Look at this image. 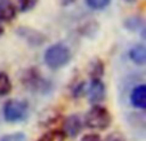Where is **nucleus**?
Listing matches in <instances>:
<instances>
[{
    "label": "nucleus",
    "mask_w": 146,
    "mask_h": 141,
    "mask_svg": "<svg viewBox=\"0 0 146 141\" xmlns=\"http://www.w3.org/2000/svg\"><path fill=\"white\" fill-rule=\"evenodd\" d=\"M72 61V51L66 44L56 43L50 45L44 53V62L50 69L58 70L64 68Z\"/></svg>",
    "instance_id": "1"
},
{
    "label": "nucleus",
    "mask_w": 146,
    "mask_h": 141,
    "mask_svg": "<svg viewBox=\"0 0 146 141\" xmlns=\"http://www.w3.org/2000/svg\"><path fill=\"white\" fill-rule=\"evenodd\" d=\"M83 124L87 128L104 131L111 124V114L105 106L100 104H92L83 118Z\"/></svg>",
    "instance_id": "2"
},
{
    "label": "nucleus",
    "mask_w": 146,
    "mask_h": 141,
    "mask_svg": "<svg viewBox=\"0 0 146 141\" xmlns=\"http://www.w3.org/2000/svg\"><path fill=\"white\" fill-rule=\"evenodd\" d=\"M3 117L8 123L23 122L28 117V103L26 100L9 99L3 106Z\"/></svg>",
    "instance_id": "3"
},
{
    "label": "nucleus",
    "mask_w": 146,
    "mask_h": 141,
    "mask_svg": "<svg viewBox=\"0 0 146 141\" xmlns=\"http://www.w3.org/2000/svg\"><path fill=\"white\" fill-rule=\"evenodd\" d=\"M22 83L31 92L46 94L51 88V85L36 68H30L25 70L22 76Z\"/></svg>",
    "instance_id": "4"
},
{
    "label": "nucleus",
    "mask_w": 146,
    "mask_h": 141,
    "mask_svg": "<svg viewBox=\"0 0 146 141\" xmlns=\"http://www.w3.org/2000/svg\"><path fill=\"white\" fill-rule=\"evenodd\" d=\"M87 96L91 104H99L105 99L106 88L101 78H91L90 85L87 86Z\"/></svg>",
    "instance_id": "5"
},
{
    "label": "nucleus",
    "mask_w": 146,
    "mask_h": 141,
    "mask_svg": "<svg viewBox=\"0 0 146 141\" xmlns=\"http://www.w3.org/2000/svg\"><path fill=\"white\" fill-rule=\"evenodd\" d=\"M83 130V121L80 118L77 114H71V116L66 117L63 121V130L62 131L66 134V136L74 139L81 134Z\"/></svg>",
    "instance_id": "6"
},
{
    "label": "nucleus",
    "mask_w": 146,
    "mask_h": 141,
    "mask_svg": "<svg viewBox=\"0 0 146 141\" xmlns=\"http://www.w3.org/2000/svg\"><path fill=\"white\" fill-rule=\"evenodd\" d=\"M19 37H22L28 45L31 46H40L46 41V37L40 31L33 30L31 27H19L17 30Z\"/></svg>",
    "instance_id": "7"
},
{
    "label": "nucleus",
    "mask_w": 146,
    "mask_h": 141,
    "mask_svg": "<svg viewBox=\"0 0 146 141\" xmlns=\"http://www.w3.org/2000/svg\"><path fill=\"white\" fill-rule=\"evenodd\" d=\"M129 101H131L132 106H135L136 109L144 110L146 108V85L145 83L136 85L132 88L131 94H129Z\"/></svg>",
    "instance_id": "8"
},
{
    "label": "nucleus",
    "mask_w": 146,
    "mask_h": 141,
    "mask_svg": "<svg viewBox=\"0 0 146 141\" xmlns=\"http://www.w3.org/2000/svg\"><path fill=\"white\" fill-rule=\"evenodd\" d=\"M17 7L10 0H1L0 1V22H10L17 15Z\"/></svg>",
    "instance_id": "9"
},
{
    "label": "nucleus",
    "mask_w": 146,
    "mask_h": 141,
    "mask_svg": "<svg viewBox=\"0 0 146 141\" xmlns=\"http://www.w3.org/2000/svg\"><path fill=\"white\" fill-rule=\"evenodd\" d=\"M128 58L136 66H145L146 63V48L142 44H137L133 45L128 51Z\"/></svg>",
    "instance_id": "10"
},
{
    "label": "nucleus",
    "mask_w": 146,
    "mask_h": 141,
    "mask_svg": "<svg viewBox=\"0 0 146 141\" xmlns=\"http://www.w3.org/2000/svg\"><path fill=\"white\" fill-rule=\"evenodd\" d=\"M124 27L132 32H141V36L145 39V22L141 17H129L124 21Z\"/></svg>",
    "instance_id": "11"
},
{
    "label": "nucleus",
    "mask_w": 146,
    "mask_h": 141,
    "mask_svg": "<svg viewBox=\"0 0 146 141\" xmlns=\"http://www.w3.org/2000/svg\"><path fill=\"white\" fill-rule=\"evenodd\" d=\"M66 134L60 130H51V131L44 134L36 141H64L66 140Z\"/></svg>",
    "instance_id": "12"
},
{
    "label": "nucleus",
    "mask_w": 146,
    "mask_h": 141,
    "mask_svg": "<svg viewBox=\"0 0 146 141\" xmlns=\"http://www.w3.org/2000/svg\"><path fill=\"white\" fill-rule=\"evenodd\" d=\"M88 74L91 78H101L104 74V63L100 59H95L88 67Z\"/></svg>",
    "instance_id": "13"
},
{
    "label": "nucleus",
    "mask_w": 146,
    "mask_h": 141,
    "mask_svg": "<svg viewBox=\"0 0 146 141\" xmlns=\"http://www.w3.org/2000/svg\"><path fill=\"white\" fill-rule=\"evenodd\" d=\"M12 91V82L7 73L0 72V96H7Z\"/></svg>",
    "instance_id": "14"
},
{
    "label": "nucleus",
    "mask_w": 146,
    "mask_h": 141,
    "mask_svg": "<svg viewBox=\"0 0 146 141\" xmlns=\"http://www.w3.org/2000/svg\"><path fill=\"white\" fill-rule=\"evenodd\" d=\"M85 3L92 10H104L109 7L111 0H85Z\"/></svg>",
    "instance_id": "15"
},
{
    "label": "nucleus",
    "mask_w": 146,
    "mask_h": 141,
    "mask_svg": "<svg viewBox=\"0 0 146 141\" xmlns=\"http://www.w3.org/2000/svg\"><path fill=\"white\" fill-rule=\"evenodd\" d=\"M18 3H19V7H18L19 12L27 13L37 5L38 0H18Z\"/></svg>",
    "instance_id": "16"
},
{
    "label": "nucleus",
    "mask_w": 146,
    "mask_h": 141,
    "mask_svg": "<svg viewBox=\"0 0 146 141\" xmlns=\"http://www.w3.org/2000/svg\"><path fill=\"white\" fill-rule=\"evenodd\" d=\"M0 141H27V137L22 132H14V134H9L0 137Z\"/></svg>",
    "instance_id": "17"
},
{
    "label": "nucleus",
    "mask_w": 146,
    "mask_h": 141,
    "mask_svg": "<svg viewBox=\"0 0 146 141\" xmlns=\"http://www.w3.org/2000/svg\"><path fill=\"white\" fill-rule=\"evenodd\" d=\"M86 92H87V86H86V82L77 83V85L73 87V90H72L73 98H81V96H83Z\"/></svg>",
    "instance_id": "18"
},
{
    "label": "nucleus",
    "mask_w": 146,
    "mask_h": 141,
    "mask_svg": "<svg viewBox=\"0 0 146 141\" xmlns=\"http://www.w3.org/2000/svg\"><path fill=\"white\" fill-rule=\"evenodd\" d=\"M104 141H127V140L121 132H113V134L108 135Z\"/></svg>",
    "instance_id": "19"
},
{
    "label": "nucleus",
    "mask_w": 146,
    "mask_h": 141,
    "mask_svg": "<svg viewBox=\"0 0 146 141\" xmlns=\"http://www.w3.org/2000/svg\"><path fill=\"white\" fill-rule=\"evenodd\" d=\"M81 141H103V140H101V137L96 134H87L81 139Z\"/></svg>",
    "instance_id": "20"
},
{
    "label": "nucleus",
    "mask_w": 146,
    "mask_h": 141,
    "mask_svg": "<svg viewBox=\"0 0 146 141\" xmlns=\"http://www.w3.org/2000/svg\"><path fill=\"white\" fill-rule=\"evenodd\" d=\"M76 0H58V3L62 5V7H68V5H72Z\"/></svg>",
    "instance_id": "21"
},
{
    "label": "nucleus",
    "mask_w": 146,
    "mask_h": 141,
    "mask_svg": "<svg viewBox=\"0 0 146 141\" xmlns=\"http://www.w3.org/2000/svg\"><path fill=\"white\" fill-rule=\"evenodd\" d=\"M3 33H4V27H3V23L0 22V36H3Z\"/></svg>",
    "instance_id": "22"
},
{
    "label": "nucleus",
    "mask_w": 146,
    "mask_h": 141,
    "mask_svg": "<svg viewBox=\"0 0 146 141\" xmlns=\"http://www.w3.org/2000/svg\"><path fill=\"white\" fill-rule=\"evenodd\" d=\"M123 1L128 3V4H135V3H137V0H123Z\"/></svg>",
    "instance_id": "23"
},
{
    "label": "nucleus",
    "mask_w": 146,
    "mask_h": 141,
    "mask_svg": "<svg viewBox=\"0 0 146 141\" xmlns=\"http://www.w3.org/2000/svg\"><path fill=\"white\" fill-rule=\"evenodd\" d=\"M0 1H1V0H0Z\"/></svg>",
    "instance_id": "24"
}]
</instances>
